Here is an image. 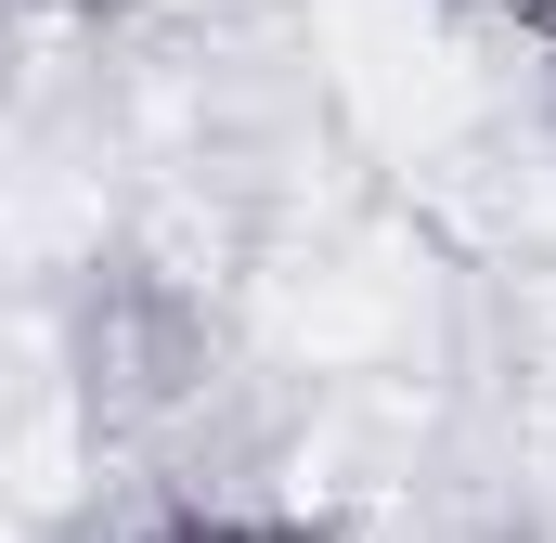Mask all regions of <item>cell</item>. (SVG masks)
<instances>
[{
    "mask_svg": "<svg viewBox=\"0 0 556 543\" xmlns=\"http://www.w3.org/2000/svg\"><path fill=\"white\" fill-rule=\"evenodd\" d=\"M168 543H298V531H260V518H194V531H168Z\"/></svg>",
    "mask_w": 556,
    "mask_h": 543,
    "instance_id": "cell-1",
    "label": "cell"
}]
</instances>
